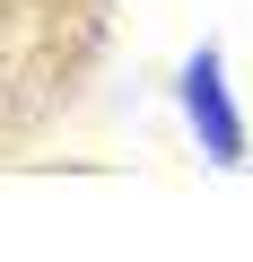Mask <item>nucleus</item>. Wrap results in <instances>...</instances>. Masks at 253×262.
I'll return each instance as SVG.
<instances>
[{"instance_id": "f257e3e1", "label": "nucleus", "mask_w": 253, "mask_h": 262, "mask_svg": "<svg viewBox=\"0 0 253 262\" xmlns=\"http://www.w3.org/2000/svg\"><path fill=\"white\" fill-rule=\"evenodd\" d=\"M175 96H183V122H192L201 158H210V166H244V114H236V96H227V61H218V44H201V53L183 61Z\"/></svg>"}]
</instances>
